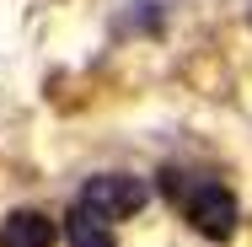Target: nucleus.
I'll use <instances>...</instances> for the list:
<instances>
[{
	"label": "nucleus",
	"instance_id": "obj_2",
	"mask_svg": "<svg viewBox=\"0 0 252 247\" xmlns=\"http://www.w3.org/2000/svg\"><path fill=\"white\" fill-rule=\"evenodd\" d=\"M145 199H151V188L140 183V177H129V172H102V177H92L86 188H81V210H92L97 220H129V215H140L145 210Z\"/></svg>",
	"mask_w": 252,
	"mask_h": 247
},
{
	"label": "nucleus",
	"instance_id": "obj_3",
	"mask_svg": "<svg viewBox=\"0 0 252 247\" xmlns=\"http://www.w3.org/2000/svg\"><path fill=\"white\" fill-rule=\"evenodd\" d=\"M0 247H59V237L38 210H22V215H11L0 226Z\"/></svg>",
	"mask_w": 252,
	"mask_h": 247
},
{
	"label": "nucleus",
	"instance_id": "obj_1",
	"mask_svg": "<svg viewBox=\"0 0 252 247\" xmlns=\"http://www.w3.org/2000/svg\"><path fill=\"white\" fill-rule=\"evenodd\" d=\"M166 194L177 199L183 220L204 231V237H231L236 231V199L231 188L209 183V177H188V172H166Z\"/></svg>",
	"mask_w": 252,
	"mask_h": 247
},
{
	"label": "nucleus",
	"instance_id": "obj_4",
	"mask_svg": "<svg viewBox=\"0 0 252 247\" xmlns=\"http://www.w3.org/2000/svg\"><path fill=\"white\" fill-rule=\"evenodd\" d=\"M64 242L70 247H118V237H113V226L107 220H97L92 210H70V226H64Z\"/></svg>",
	"mask_w": 252,
	"mask_h": 247
}]
</instances>
